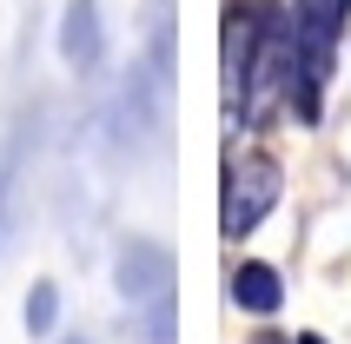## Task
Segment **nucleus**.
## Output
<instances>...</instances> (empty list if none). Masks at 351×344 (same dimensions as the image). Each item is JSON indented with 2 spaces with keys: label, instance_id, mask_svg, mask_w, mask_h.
<instances>
[{
  "label": "nucleus",
  "instance_id": "20e7f679",
  "mask_svg": "<svg viewBox=\"0 0 351 344\" xmlns=\"http://www.w3.org/2000/svg\"><path fill=\"white\" fill-rule=\"evenodd\" d=\"M226 285H232V305H239V311H258V318H265V311H278V298H285L278 271H272V265H258V258L232 265V278H226Z\"/></svg>",
  "mask_w": 351,
  "mask_h": 344
},
{
  "label": "nucleus",
  "instance_id": "423d86ee",
  "mask_svg": "<svg viewBox=\"0 0 351 344\" xmlns=\"http://www.w3.org/2000/svg\"><path fill=\"white\" fill-rule=\"evenodd\" d=\"M27 166V119H20L14 133L0 139V225H7V206H14V179Z\"/></svg>",
  "mask_w": 351,
  "mask_h": 344
},
{
  "label": "nucleus",
  "instance_id": "f257e3e1",
  "mask_svg": "<svg viewBox=\"0 0 351 344\" xmlns=\"http://www.w3.org/2000/svg\"><path fill=\"white\" fill-rule=\"evenodd\" d=\"M285 192V172H278L272 153H245L226 166V199H219V232L226 238H245V232L265 225V212L278 206Z\"/></svg>",
  "mask_w": 351,
  "mask_h": 344
},
{
  "label": "nucleus",
  "instance_id": "39448f33",
  "mask_svg": "<svg viewBox=\"0 0 351 344\" xmlns=\"http://www.w3.org/2000/svg\"><path fill=\"white\" fill-rule=\"evenodd\" d=\"M27 338H53V325H60V285L53 278H40V285H27Z\"/></svg>",
  "mask_w": 351,
  "mask_h": 344
},
{
  "label": "nucleus",
  "instance_id": "1a4fd4ad",
  "mask_svg": "<svg viewBox=\"0 0 351 344\" xmlns=\"http://www.w3.org/2000/svg\"><path fill=\"white\" fill-rule=\"evenodd\" d=\"M298 344H325V338H312V331H298Z\"/></svg>",
  "mask_w": 351,
  "mask_h": 344
},
{
  "label": "nucleus",
  "instance_id": "f03ea898",
  "mask_svg": "<svg viewBox=\"0 0 351 344\" xmlns=\"http://www.w3.org/2000/svg\"><path fill=\"white\" fill-rule=\"evenodd\" d=\"M113 285L126 305H159V298H173V251L153 245V238H126L113 258Z\"/></svg>",
  "mask_w": 351,
  "mask_h": 344
},
{
  "label": "nucleus",
  "instance_id": "6e6552de",
  "mask_svg": "<svg viewBox=\"0 0 351 344\" xmlns=\"http://www.w3.org/2000/svg\"><path fill=\"white\" fill-rule=\"evenodd\" d=\"M258 344H298V338H278V331H265V338H258Z\"/></svg>",
  "mask_w": 351,
  "mask_h": 344
},
{
  "label": "nucleus",
  "instance_id": "0eeeda50",
  "mask_svg": "<svg viewBox=\"0 0 351 344\" xmlns=\"http://www.w3.org/2000/svg\"><path fill=\"white\" fill-rule=\"evenodd\" d=\"M133 331L146 344H173L179 338V325H173V298H159V305H139L133 311Z\"/></svg>",
  "mask_w": 351,
  "mask_h": 344
},
{
  "label": "nucleus",
  "instance_id": "9d476101",
  "mask_svg": "<svg viewBox=\"0 0 351 344\" xmlns=\"http://www.w3.org/2000/svg\"><path fill=\"white\" fill-rule=\"evenodd\" d=\"M60 344H93V338H60Z\"/></svg>",
  "mask_w": 351,
  "mask_h": 344
},
{
  "label": "nucleus",
  "instance_id": "7ed1b4c3",
  "mask_svg": "<svg viewBox=\"0 0 351 344\" xmlns=\"http://www.w3.org/2000/svg\"><path fill=\"white\" fill-rule=\"evenodd\" d=\"M60 60H66L73 73H99V60H106L99 0H66V14H60Z\"/></svg>",
  "mask_w": 351,
  "mask_h": 344
}]
</instances>
